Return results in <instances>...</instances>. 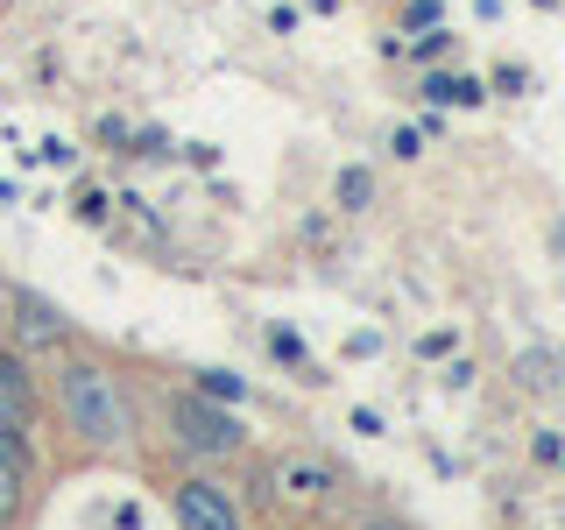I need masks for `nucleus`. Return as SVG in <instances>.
<instances>
[{
	"mask_svg": "<svg viewBox=\"0 0 565 530\" xmlns=\"http://www.w3.org/2000/svg\"><path fill=\"white\" fill-rule=\"evenodd\" d=\"M424 99H438V106H481L488 85L481 78H431V85H424Z\"/></svg>",
	"mask_w": 565,
	"mask_h": 530,
	"instance_id": "nucleus-9",
	"label": "nucleus"
},
{
	"mask_svg": "<svg viewBox=\"0 0 565 530\" xmlns=\"http://www.w3.org/2000/svg\"><path fill=\"white\" fill-rule=\"evenodd\" d=\"M269 347H276V361H305V340H297V332H269Z\"/></svg>",
	"mask_w": 565,
	"mask_h": 530,
	"instance_id": "nucleus-12",
	"label": "nucleus"
},
{
	"mask_svg": "<svg viewBox=\"0 0 565 530\" xmlns=\"http://www.w3.org/2000/svg\"><path fill=\"white\" fill-rule=\"evenodd\" d=\"M523 85H530V71H516V64L494 71V93H523Z\"/></svg>",
	"mask_w": 565,
	"mask_h": 530,
	"instance_id": "nucleus-14",
	"label": "nucleus"
},
{
	"mask_svg": "<svg viewBox=\"0 0 565 530\" xmlns=\"http://www.w3.org/2000/svg\"><path fill=\"white\" fill-rule=\"evenodd\" d=\"M537 8H558V0H537Z\"/></svg>",
	"mask_w": 565,
	"mask_h": 530,
	"instance_id": "nucleus-17",
	"label": "nucleus"
},
{
	"mask_svg": "<svg viewBox=\"0 0 565 530\" xmlns=\"http://www.w3.org/2000/svg\"><path fill=\"white\" fill-rule=\"evenodd\" d=\"M177 523L184 530H241V509L220 481L191 474V481H177Z\"/></svg>",
	"mask_w": 565,
	"mask_h": 530,
	"instance_id": "nucleus-6",
	"label": "nucleus"
},
{
	"mask_svg": "<svg viewBox=\"0 0 565 530\" xmlns=\"http://www.w3.org/2000/svg\"><path fill=\"white\" fill-rule=\"evenodd\" d=\"M128 141H135L128 156H170V135H163V128H141V135H128Z\"/></svg>",
	"mask_w": 565,
	"mask_h": 530,
	"instance_id": "nucleus-11",
	"label": "nucleus"
},
{
	"mask_svg": "<svg viewBox=\"0 0 565 530\" xmlns=\"http://www.w3.org/2000/svg\"><path fill=\"white\" fill-rule=\"evenodd\" d=\"M170 424H177V446H191V453H205V459H226V453H241V446H247L241 417L226 411V403H212L205 389L177 396V403H170Z\"/></svg>",
	"mask_w": 565,
	"mask_h": 530,
	"instance_id": "nucleus-2",
	"label": "nucleus"
},
{
	"mask_svg": "<svg viewBox=\"0 0 565 530\" xmlns=\"http://www.w3.org/2000/svg\"><path fill=\"white\" fill-rule=\"evenodd\" d=\"M35 375L14 347H0V446H8L22 467H35Z\"/></svg>",
	"mask_w": 565,
	"mask_h": 530,
	"instance_id": "nucleus-3",
	"label": "nucleus"
},
{
	"mask_svg": "<svg viewBox=\"0 0 565 530\" xmlns=\"http://www.w3.org/2000/svg\"><path fill=\"white\" fill-rule=\"evenodd\" d=\"M8 326H14V347H29V353H57L71 340V318L50 305V297H35V290H14L8 297Z\"/></svg>",
	"mask_w": 565,
	"mask_h": 530,
	"instance_id": "nucleus-4",
	"label": "nucleus"
},
{
	"mask_svg": "<svg viewBox=\"0 0 565 530\" xmlns=\"http://www.w3.org/2000/svg\"><path fill=\"white\" fill-rule=\"evenodd\" d=\"M367 530H403V523H367Z\"/></svg>",
	"mask_w": 565,
	"mask_h": 530,
	"instance_id": "nucleus-16",
	"label": "nucleus"
},
{
	"mask_svg": "<svg viewBox=\"0 0 565 530\" xmlns=\"http://www.w3.org/2000/svg\"><path fill=\"white\" fill-rule=\"evenodd\" d=\"M22 495H29V467H22L8 446H0V530L22 517Z\"/></svg>",
	"mask_w": 565,
	"mask_h": 530,
	"instance_id": "nucleus-7",
	"label": "nucleus"
},
{
	"mask_svg": "<svg viewBox=\"0 0 565 530\" xmlns=\"http://www.w3.org/2000/svg\"><path fill=\"white\" fill-rule=\"evenodd\" d=\"M332 199H340V212H361L367 199H375V170H361V163H347L340 177H332Z\"/></svg>",
	"mask_w": 565,
	"mask_h": 530,
	"instance_id": "nucleus-8",
	"label": "nucleus"
},
{
	"mask_svg": "<svg viewBox=\"0 0 565 530\" xmlns=\"http://www.w3.org/2000/svg\"><path fill=\"white\" fill-rule=\"evenodd\" d=\"M438 22V0H411V29H431Z\"/></svg>",
	"mask_w": 565,
	"mask_h": 530,
	"instance_id": "nucleus-15",
	"label": "nucleus"
},
{
	"mask_svg": "<svg viewBox=\"0 0 565 530\" xmlns=\"http://www.w3.org/2000/svg\"><path fill=\"white\" fill-rule=\"evenodd\" d=\"M106 212H114V205H106V191H85V199H78V220H93V226H99Z\"/></svg>",
	"mask_w": 565,
	"mask_h": 530,
	"instance_id": "nucleus-13",
	"label": "nucleus"
},
{
	"mask_svg": "<svg viewBox=\"0 0 565 530\" xmlns=\"http://www.w3.org/2000/svg\"><path fill=\"white\" fill-rule=\"evenodd\" d=\"M269 488H276V502H290V509H318L340 481H332V467L318 453H282L269 467Z\"/></svg>",
	"mask_w": 565,
	"mask_h": 530,
	"instance_id": "nucleus-5",
	"label": "nucleus"
},
{
	"mask_svg": "<svg viewBox=\"0 0 565 530\" xmlns=\"http://www.w3.org/2000/svg\"><path fill=\"white\" fill-rule=\"evenodd\" d=\"M199 389H205L212 403H241V396H247V382H241V375H226V368H205Z\"/></svg>",
	"mask_w": 565,
	"mask_h": 530,
	"instance_id": "nucleus-10",
	"label": "nucleus"
},
{
	"mask_svg": "<svg viewBox=\"0 0 565 530\" xmlns=\"http://www.w3.org/2000/svg\"><path fill=\"white\" fill-rule=\"evenodd\" d=\"M57 411H64L71 432H78L85 446H99V453H114V446L135 438V411H128L120 382L106 375L99 361H64L57 368Z\"/></svg>",
	"mask_w": 565,
	"mask_h": 530,
	"instance_id": "nucleus-1",
	"label": "nucleus"
}]
</instances>
